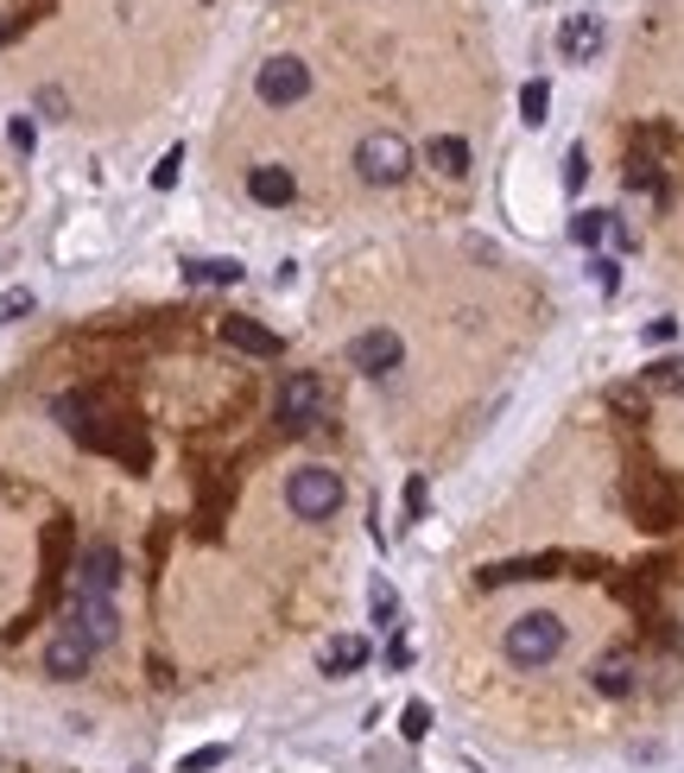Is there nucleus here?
<instances>
[{
	"mask_svg": "<svg viewBox=\"0 0 684 773\" xmlns=\"http://www.w3.org/2000/svg\"><path fill=\"white\" fill-rule=\"evenodd\" d=\"M51 419L71 432L83 450H96V457H121L127 470H146L152 463V444L146 432L127 419V412H109L102 394H89V387H71V394H58L51 400Z\"/></svg>",
	"mask_w": 684,
	"mask_h": 773,
	"instance_id": "f257e3e1",
	"label": "nucleus"
},
{
	"mask_svg": "<svg viewBox=\"0 0 684 773\" xmlns=\"http://www.w3.org/2000/svg\"><path fill=\"white\" fill-rule=\"evenodd\" d=\"M501 653L520 665V672H539V665H551L564 653V622L545 615V609H533V615H520V622L501 634Z\"/></svg>",
	"mask_w": 684,
	"mask_h": 773,
	"instance_id": "f03ea898",
	"label": "nucleus"
},
{
	"mask_svg": "<svg viewBox=\"0 0 684 773\" xmlns=\"http://www.w3.org/2000/svg\"><path fill=\"white\" fill-rule=\"evenodd\" d=\"M621 501H627V514L641 520L647 533H666V526H679V520H684L679 488L659 476V470H634V476L621 482Z\"/></svg>",
	"mask_w": 684,
	"mask_h": 773,
	"instance_id": "7ed1b4c3",
	"label": "nucleus"
},
{
	"mask_svg": "<svg viewBox=\"0 0 684 773\" xmlns=\"http://www.w3.org/2000/svg\"><path fill=\"white\" fill-rule=\"evenodd\" d=\"M343 476L336 470H324V463H304V470H291L286 482V508L298 520H329V514H343Z\"/></svg>",
	"mask_w": 684,
	"mask_h": 773,
	"instance_id": "20e7f679",
	"label": "nucleus"
},
{
	"mask_svg": "<svg viewBox=\"0 0 684 773\" xmlns=\"http://www.w3.org/2000/svg\"><path fill=\"white\" fill-rule=\"evenodd\" d=\"M356 172H361V185H399V178L412 172V147H406V134H394V127L368 134V140L356 147Z\"/></svg>",
	"mask_w": 684,
	"mask_h": 773,
	"instance_id": "39448f33",
	"label": "nucleus"
},
{
	"mask_svg": "<svg viewBox=\"0 0 684 773\" xmlns=\"http://www.w3.org/2000/svg\"><path fill=\"white\" fill-rule=\"evenodd\" d=\"M71 552H76V526L71 520H45V539H38V609H51V596L71 571Z\"/></svg>",
	"mask_w": 684,
	"mask_h": 773,
	"instance_id": "423d86ee",
	"label": "nucleus"
},
{
	"mask_svg": "<svg viewBox=\"0 0 684 773\" xmlns=\"http://www.w3.org/2000/svg\"><path fill=\"white\" fill-rule=\"evenodd\" d=\"M279 425L286 432H318L324 425V381L318 374H286V387H279Z\"/></svg>",
	"mask_w": 684,
	"mask_h": 773,
	"instance_id": "0eeeda50",
	"label": "nucleus"
},
{
	"mask_svg": "<svg viewBox=\"0 0 684 773\" xmlns=\"http://www.w3.org/2000/svg\"><path fill=\"white\" fill-rule=\"evenodd\" d=\"M253 89H260V102L266 109H291V102H304L311 96V71L298 64V58H266L260 76H253Z\"/></svg>",
	"mask_w": 684,
	"mask_h": 773,
	"instance_id": "6e6552de",
	"label": "nucleus"
},
{
	"mask_svg": "<svg viewBox=\"0 0 684 773\" xmlns=\"http://www.w3.org/2000/svg\"><path fill=\"white\" fill-rule=\"evenodd\" d=\"M399 362H406V342H399L394 331H361L356 342H349V369L368 374V381H387Z\"/></svg>",
	"mask_w": 684,
	"mask_h": 773,
	"instance_id": "1a4fd4ad",
	"label": "nucleus"
},
{
	"mask_svg": "<svg viewBox=\"0 0 684 773\" xmlns=\"http://www.w3.org/2000/svg\"><path fill=\"white\" fill-rule=\"evenodd\" d=\"M64 627H76L96 653L109 647L114 634H121V615H114V596H83L76 589V602H71V615H64Z\"/></svg>",
	"mask_w": 684,
	"mask_h": 773,
	"instance_id": "9d476101",
	"label": "nucleus"
},
{
	"mask_svg": "<svg viewBox=\"0 0 684 773\" xmlns=\"http://www.w3.org/2000/svg\"><path fill=\"white\" fill-rule=\"evenodd\" d=\"M602 20L596 13H564V26H558V58L564 64H596V51H602Z\"/></svg>",
	"mask_w": 684,
	"mask_h": 773,
	"instance_id": "9b49d317",
	"label": "nucleus"
},
{
	"mask_svg": "<svg viewBox=\"0 0 684 773\" xmlns=\"http://www.w3.org/2000/svg\"><path fill=\"white\" fill-rule=\"evenodd\" d=\"M114 584H121V552L109 539H96L89 552L76 558V589L83 596H114Z\"/></svg>",
	"mask_w": 684,
	"mask_h": 773,
	"instance_id": "f8f14e48",
	"label": "nucleus"
},
{
	"mask_svg": "<svg viewBox=\"0 0 684 773\" xmlns=\"http://www.w3.org/2000/svg\"><path fill=\"white\" fill-rule=\"evenodd\" d=\"M89 660H96V647H89L76 627H58V634H51V647H45V672H51V678H64V685H71V678H83V672H89Z\"/></svg>",
	"mask_w": 684,
	"mask_h": 773,
	"instance_id": "ddd939ff",
	"label": "nucleus"
},
{
	"mask_svg": "<svg viewBox=\"0 0 684 773\" xmlns=\"http://www.w3.org/2000/svg\"><path fill=\"white\" fill-rule=\"evenodd\" d=\"M222 342L241 349V356H260V362H279L286 356V336H273L266 324H253V317H222Z\"/></svg>",
	"mask_w": 684,
	"mask_h": 773,
	"instance_id": "4468645a",
	"label": "nucleus"
},
{
	"mask_svg": "<svg viewBox=\"0 0 684 773\" xmlns=\"http://www.w3.org/2000/svg\"><path fill=\"white\" fill-rule=\"evenodd\" d=\"M564 571V552H539V558H501L482 571V589H501V584H533V577H558Z\"/></svg>",
	"mask_w": 684,
	"mask_h": 773,
	"instance_id": "2eb2a0df",
	"label": "nucleus"
},
{
	"mask_svg": "<svg viewBox=\"0 0 684 773\" xmlns=\"http://www.w3.org/2000/svg\"><path fill=\"white\" fill-rule=\"evenodd\" d=\"M589 685H596L602 698H627V691L641 685V660H634L627 647H614V653H602V660L589 665Z\"/></svg>",
	"mask_w": 684,
	"mask_h": 773,
	"instance_id": "dca6fc26",
	"label": "nucleus"
},
{
	"mask_svg": "<svg viewBox=\"0 0 684 773\" xmlns=\"http://www.w3.org/2000/svg\"><path fill=\"white\" fill-rule=\"evenodd\" d=\"M248 197L253 203H266V210H286L298 185H291V165H253L248 172Z\"/></svg>",
	"mask_w": 684,
	"mask_h": 773,
	"instance_id": "f3484780",
	"label": "nucleus"
},
{
	"mask_svg": "<svg viewBox=\"0 0 684 773\" xmlns=\"http://www.w3.org/2000/svg\"><path fill=\"white\" fill-rule=\"evenodd\" d=\"M425 165H432L437 178H463L469 172V140L463 134H437L432 147H425Z\"/></svg>",
	"mask_w": 684,
	"mask_h": 773,
	"instance_id": "a211bd4d",
	"label": "nucleus"
},
{
	"mask_svg": "<svg viewBox=\"0 0 684 773\" xmlns=\"http://www.w3.org/2000/svg\"><path fill=\"white\" fill-rule=\"evenodd\" d=\"M361 665H368V640H361V634H343V640H329L324 647L329 678H349V672H361Z\"/></svg>",
	"mask_w": 684,
	"mask_h": 773,
	"instance_id": "6ab92c4d",
	"label": "nucleus"
},
{
	"mask_svg": "<svg viewBox=\"0 0 684 773\" xmlns=\"http://www.w3.org/2000/svg\"><path fill=\"white\" fill-rule=\"evenodd\" d=\"M184 279L190 286H241V260H190Z\"/></svg>",
	"mask_w": 684,
	"mask_h": 773,
	"instance_id": "aec40b11",
	"label": "nucleus"
},
{
	"mask_svg": "<svg viewBox=\"0 0 684 773\" xmlns=\"http://www.w3.org/2000/svg\"><path fill=\"white\" fill-rule=\"evenodd\" d=\"M627 190H652V197H666V178H659V159L647 147L627 152Z\"/></svg>",
	"mask_w": 684,
	"mask_h": 773,
	"instance_id": "412c9836",
	"label": "nucleus"
},
{
	"mask_svg": "<svg viewBox=\"0 0 684 773\" xmlns=\"http://www.w3.org/2000/svg\"><path fill=\"white\" fill-rule=\"evenodd\" d=\"M571 241L596 254V248L609 241V210H576V216H571Z\"/></svg>",
	"mask_w": 684,
	"mask_h": 773,
	"instance_id": "4be33fe9",
	"label": "nucleus"
},
{
	"mask_svg": "<svg viewBox=\"0 0 684 773\" xmlns=\"http://www.w3.org/2000/svg\"><path fill=\"white\" fill-rule=\"evenodd\" d=\"M545 114H551V83L533 76V83L520 89V121H526V127H545Z\"/></svg>",
	"mask_w": 684,
	"mask_h": 773,
	"instance_id": "5701e85b",
	"label": "nucleus"
},
{
	"mask_svg": "<svg viewBox=\"0 0 684 773\" xmlns=\"http://www.w3.org/2000/svg\"><path fill=\"white\" fill-rule=\"evenodd\" d=\"M368 609H374V627H387V634L399 627V596H394V584H381V577H374V589H368Z\"/></svg>",
	"mask_w": 684,
	"mask_h": 773,
	"instance_id": "b1692460",
	"label": "nucleus"
},
{
	"mask_svg": "<svg viewBox=\"0 0 684 773\" xmlns=\"http://www.w3.org/2000/svg\"><path fill=\"white\" fill-rule=\"evenodd\" d=\"M609 406L621 412V419H647V381H641V387H634V381L609 387Z\"/></svg>",
	"mask_w": 684,
	"mask_h": 773,
	"instance_id": "393cba45",
	"label": "nucleus"
},
{
	"mask_svg": "<svg viewBox=\"0 0 684 773\" xmlns=\"http://www.w3.org/2000/svg\"><path fill=\"white\" fill-rule=\"evenodd\" d=\"M399 736H406V741H425V736H432V703H425V698H412L406 710H399Z\"/></svg>",
	"mask_w": 684,
	"mask_h": 773,
	"instance_id": "a878e982",
	"label": "nucleus"
},
{
	"mask_svg": "<svg viewBox=\"0 0 684 773\" xmlns=\"http://www.w3.org/2000/svg\"><path fill=\"white\" fill-rule=\"evenodd\" d=\"M641 381H647V387H666V394H684V356H666V362H652Z\"/></svg>",
	"mask_w": 684,
	"mask_h": 773,
	"instance_id": "bb28decb",
	"label": "nucleus"
},
{
	"mask_svg": "<svg viewBox=\"0 0 684 773\" xmlns=\"http://www.w3.org/2000/svg\"><path fill=\"white\" fill-rule=\"evenodd\" d=\"M33 286H7V292H0V324H20V317H33Z\"/></svg>",
	"mask_w": 684,
	"mask_h": 773,
	"instance_id": "cd10ccee",
	"label": "nucleus"
},
{
	"mask_svg": "<svg viewBox=\"0 0 684 773\" xmlns=\"http://www.w3.org/2000/svg\"><path fill=\"white\" fill-rule=\"evenodd\" d=\"M228 761V741H210V748H190L178 761V773H210V768H222Z\"/></svg>",
	"mask_w": 684,
	"mask_h": 773,
	"instance_id": "c85d7f7f",
	"label": "nucleus"
},
{
	"mask_svg": "<svg viewBox=\"0 0 684 773\" xmlns=\"http://www.w3.org/2000/svg\"><path fill=\"white\" fill-rule=\"evenodd\" d=\"M399 508H406V520H425V508H432V488H425V476H406V488H399Z\"/></svg>",
	"mask_w": 684,
	"mask_h": 773,
	"instance_id": "c756f323",
	"label": "nucleus"
},
{
	"mask_svg": "<svg viewBox=\"0 0 684 773\" xmlns=\"http://www.w3.org/2000/svg\"><path fill=\"white\" fill-rule=\"evenodd\" d=\"M589 279H596V286H602V292H621V266H614L609 254H589Z\"/></svg>",
	"mask_w": 684,
	"mask_h": 773,
	"instance_id": "7c9ffc66",
	"label": "nucleus"
},
{
	"mask_svg": "<svg viewBox=\"0 0 684 773\" xmlns=\"http://www.w3.org/2000/svg\"><path fill=\"white\" fill-rule=\"evenodd\" d=\"M583 178H589V152L571 147V152H564V190L576 197V190H583Z\"/></svg>",
	"mask_w": 684,
	"mask_h": 773,
	"instance_id": "2f4dec72",
	"label": "nucleus"
},
{
	"mask_svg": "<svg viewBox=\"0 0 684 773\" xmlns=\"http://www.w3.org/2000/svg\"><path fill=\"white\" fill-rule=\"evenodd\" d=\"M178 165H184V147H172L159 165H152V190H172V185H178Z\"/></svg>",
	"mask_w": 684,
	"mask_h": 773,
	"instance_id": "473e14b6",
	"label": "nucleus"
},
{
	"mask_svg": "<svg viewBox=\"0 0 684 773\" xmlns=\"http://www.w3.org/2000/svg\"><path fill=\"white\" fill-rule=\"evenodd\" d=\"M7 140H13V152H33V147H38V127H33V114H13Z\"/></svg>",
	"mask_w": 684,
	"mask_h": 773,
	"instance_id": "72a5a7b5",
	"label": "nucleus"
},
{
	"mask_svg": "<svg viewBox=\"0 0 684 773\" xmlns=\"http://www.w3.org/2000/svg\"><path fill=\"white\" fill-rule=\"evenodd\" d=\"M381 660H387V672H412V640H406V634H394Z\"/></svg>",
	"mask_w": 684,
	"mask_h": 773,
	"instance_id": "f704fd0d",
	"label": "nucleus"
},
{
	"mask_svg": "<svg viewBox=\"0 0 684 773\" xmlns=\"http://www.w3.org/2000/svg\"><path fill=\"white\" fill-rule=\"evenodd\" d=\"M679 336V317H652L647 324V342H672Z\"/></svg>",
	"mask_w": 684,
	"mask_h": 773,
	"instance_id": "c9c22d12",
	"label": "nucleus"
},
{
	"mask_svg": "<svg viewBox=\"0 0 684 773\" xmlns=\"http://www.w3.org/2000/svg\"><path fill=\"white\" fill-rule=\"evenodd\" d=\"M26 20H33V13H13V20H0V45H13V38L26 33Z\"/></svg>",
	"mask_w": 684,
	"mask_h": 773,
	"instance_id": "e433bc0d",
	"label": "nucleus"
}]
</instances>
